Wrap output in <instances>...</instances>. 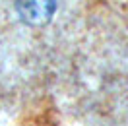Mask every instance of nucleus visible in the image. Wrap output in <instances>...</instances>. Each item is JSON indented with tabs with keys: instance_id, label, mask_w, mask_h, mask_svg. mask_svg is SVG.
I'll use <instances>...</instances> for the list:
<instances>
[{
	"instance_id": "obj_1",
	"label": "nucleus",
	"mask_w": 128,
	"mask_h": 126,
	"mask_svg": "<svg viewBox=\"0 0 128 126\" xmlns=\"http://www.w3.org/2000/svg\"><path fill=\"white\" fill-rule=\"evenodd\" d=\"M16 10L27 25H45L56 10V0H16Z\"/></svg>"
}]
</instances>
